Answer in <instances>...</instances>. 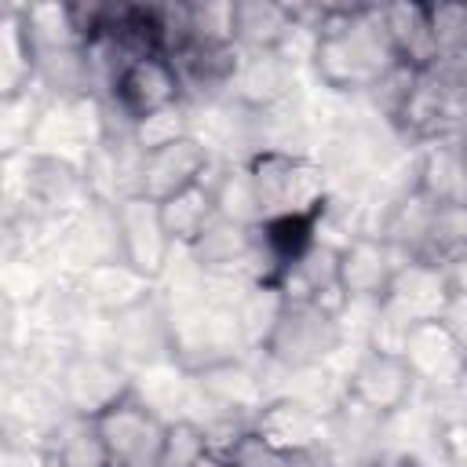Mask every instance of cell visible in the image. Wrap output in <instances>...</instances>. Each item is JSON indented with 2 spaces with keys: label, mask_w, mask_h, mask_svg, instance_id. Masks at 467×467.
Returning a JSON list of instances; mask_svg holds the SVG:
<instances>
[{
  "label": "cell",
  "mask_w": 467,
  "mask_h": 467,
  "mask_svg": "<svg viewBox=\"0 0 467 467\" xmlns=\"http://www.w3.org/2000/svg\"><path fill=\"white\" fill-rule=\"evenodd\" d=\"M306 58L332 95H368L398 66L376 4H325Z\"/></svg>",
  "instance_id": "1"
},
{
  "label": "cell",
  "mask_w": 467,
  "mask_h": 467,
  "mask_svg": "<svg viewBox=\"0 0 467 467\" xmlns=\"http://www.w3.org/2000/svg\"><path fill=\"white\" fill-rule=\"evenodd\" d=\"M343 339H347L343 314H336L314 299L285 296V303L255 354L277 372L303 376V372L325 368L336 358V350L343 347Z\"/></svg>",
  "instance_id": "2"
},
{
  "label": "cell",
  "mask_w": 467,
  "mask_h": 467,
  "mask_svg": "<svg viewBox=\"0 0 467 467\" xmlns=\"http://www.w3.org/2000/svg\"><path fill=\"white\" fill-rule=\"evenodd\" d=\"M244 175L255 197L259 223L288 215H317L328 201V179L314 153L255 150L244 157Z\"/></svg>",
  "instance_id": "3"
},
{
  "label": "cell",
  "mask_w": 467,
  "mask_h": 467,
  "mask_svg": "<svg viewBox=\"0 0 467 467\" xmlns=\"http://www.w3.org/2000/svg\"><path fill=\"white\" fill-rule=\"evenodd\" d=\"M51 394L66 416L95 420L99 412L131 394V372L106 347L73 343L58 354L51 368Z\"/></svg>",
  "instance_id": "4"
},
{
  "label": "cell",
  "mask_w": 467,
  "mask_h": 467,
  "mask_svg": "<svg viewBox=\"0 0 467 467\" xmlns=\"http://www.w3.org/2000/svg\"><path fill=\"white\" fill-rule=\"evenodd\" d=\"M88 423L102 467H157L168 420L157 409H150L135 390Z\"/></svg>",
  "instance_id": "5"
},
{
  "label": "cell",
  "mask_w": 467,
  "mask_h": 467,
  "mask_svg": "<svg viewBox=\"0 0 467 467\" xmlns=\"http://www.w3.org/2000/svg\"><path fill=\"white\" fill-rule=\"evenodd\" d=\"M102 106L128 128H135L139 120L168 109V106H179L182 102V88H179V77L171 69V62L161 55V51H150V55H135L128 58L109 88L99 95Z\"/></svg>",
  "instance_id": "6"
},
{
  "label": "cell",
  "mask_w": 467,
  "mask_h": 467,
  "mask_svg": "<svg viewBox=\"0 0 467 467\" xmlns=\"http://www.w3.org/2000/svg\"><path fill=\"white\" fill-rule=\"evenodd\" d=\"M106 135V109L95 95H77V99H40L29 150L33 153H51L80 164Z\"/></svg>",
  "instance_id": "7"
},
{
  "label": "cell",
  "mask_w": 467,
  "mask_h": 467,
  "mask_svg": "<svg viewBox=\"0 0 467 467\" xmlns=\"http://www.w3.org/2000/svg\"><path fill=\"white\" fill-rule=\"evenodd\" d=\"M420 394V383L401 354L365 347L350 372L343 376V398L358 409H365L376 420H394L412 409Z\"/></svg>",
  "instance_id": "8"
},
{
  "label": "cell",
  "mask_w": 467,
  "mask_h": 467,
  "mask_svg": "<svg viewBox=\"0 0 467 467\" xmlns=\"http://www.w3.org/2000/svg\"><path fill=\"white\" fill-rule=\"evenodd\" d=\"M113 223H117V259L128 263L146 281L161 285V277L168 274L179 248L168 241V234L161 226L157 201L120 197V201H113Z\"/></svg>",
  "instance_id": "9"
},
{
  "label": "cell",
  "mask_w": 467,
  "mask_h": 467,
  "mask_svg": "<svg viewBox=\"0 0 467 467\" xmlns=\"http://www.w3.org/2000/svg\"><path fill=\"white\" fill-rule=\"evenodd\" d=\"M398 266H401V255L383 237H376L372 230L350 234L336 248V285L343 303H354V306L383 303Z\"/></svg>",
  "instance_id": "10"
},
{
  "label": "cell",
  "mask_w": 467,
  "mask_h": 467,
  "mask_svg": "<svg viewBox=\"0 0 467 467\" xmlns=\"http://www.w3.org/2000/svg\"><path fill=\"white\" fill-rule=\"evenodd\" d=\"M106 325V350L135 376L157 361H168V310L161 292H150L135 306L113 314Z\"/></svg>",
  "instance_id": "11"
},
{
  "label": "cell",
  "mask_w": 467,
  "mask_h": 467,
  "mask_svg": "<svg viewBox=\"0 0 467 467\" xmlns=\"http://www.w3.org/2000/svg\"><path fill=\"white\" fill-rule=\"evenodd\" d=\"M456 270L460 266H441V263H427V259H401V266H398V274L383 296V306L409 325L434 321L449 310V303L456 296H463Z\"/></svg>",
  "instance_id": "12"
},
{
  "label": "cell",
  "mask_w": 467,
  "mask_h": 467,
  "mask_svg": "<svg viewBox=\"0 0 467 467\" xmlns=\"http://www.w3.org/2000/svg\"><path fill=\"white\" fill-rule=\"evenodd\" d=\"M223 99L248 113H266L296 99V58L285 51H237Z\"/></svg>",
  "instance_id": "13"
},
{
  "label": "cell",
  "mask_w": 467,
  "mask_h": 467,
  "mask_svg": "<svg viewBox=\"0 0 467 467\" xmlns=\"http://www.w3.org/2000/svg\"><path fill=\"white\" fill-rule=\"evenodd\" d=\"M212 150L193 135H179V139H168L161 146H150L139 153V197H150V201H164L193 182H201L212 168Z\"/></svg>",
  "instance_id": "14"
},
{
  "label": "cell",
  "mask_w": 467,
  "mask_h": 467,
  "mask_svg": "<svg viewBox=\"0 0 467 467\" xmlns=\"http://www.w3.org/2000/svg\"><path fill=\"white\" fill-rule=\"evenodd\" d=\"M398 354L412 368L420 390H441L463 383V336L441 317L409 325Z\"/></svg>",
  "instance_id": "15"
},
{
  "label": "cell",
  "mask_w": 467,
  "mask_h": 467,
  "mask_svg": "<svg viewBox=\"0 0 467 467\" xmlns=\"http://www.w3.org/2000/svg\"><path fill=\"white\" fill-rule=\"evenodd\" d=\"M252 431L285 452L321 449L328 438V412L303 394H274L252 412Z\"/></svg>",
  "instance_id": "16"
},
{
  "label": "cell",
  "mask_w": 467,
  "mask_h": 467,
  "mask_svg": "<svg viewBox=\"0 0 467 467\" xmlns=\"http://www.w3.org/2000/svg\"><path fill=\"white\" fill-rule=\"evenodd\" d=\"M296 36H310L296 15L292 4L274 0H234L230 4V44L234 51H292Z\"/></svg>",
  "instance_id": "17"
},
{
  "label": "cell",
  "mask_w": 467,
  "mask_h": 467,
  "mask_svg": "<svg viewBox=\"0 0 467 467\" xmlns=\"http://www.w3.org/2000/svg\"><path fill=\"white\" fill-rule=\"evenodd\" d=\"M80 303L88 306L91 317L106 321L128 306H135L139 299H146L150 292H157L153 281H146L142 274H135L128 263L120 259H106V263H95V266H84L77 274H69Z\"/></svg>",
  "instance_id": "18"
},
{
  "label": "cell",
  "mask_w": 467,
  "mask_h": 467,
  "mask_svg": "<svg viewBox=\"0 0 467 467\" xmlns=\"http://www.w3.org/2000/svg\"><path fill=\"white\" fill-rule=\"evenodd\" d=\"M190 266L204 277L219 281H248V255H252V226H237L223 215H212V223L182 248Z\"/></svg>",
  "instance_id": "19"
},
{
  "label": "cell",
  "mask_w": 467,
  "mask_h": 467,
  "mask_svg": "<svg viewBox=\"0 0 467 467\" xmlns=\"http://www.w3.org/2000/svg\"><path fill=\"white\" fill-rule=\"evenodd\" d=\"M409 186L431 204H463V146L460 139H434L416 146Z\"/></svg>",
  "instance_id": "20"
},
{
  "label": "cell",
  "mask_w": 467,
  "mask_h": 467,
  "mask_svg": "<svg viewBox=\"0 0 467 467\" xmlns=\"http://www.w3.org/2000/svg\"><path fill=\"white\" fill-rule=\"evenodd\" d=\"M387 40L398 55V66L427 69L434 66V44L427 29V4H383L379 7Z\"/></svg>",
  "instance_id": "21"
},
{
  "label": "cell",
  "mask_w": 467,
  "mask_h": 467,
  "mask_svg": "<svg viewBox=\"0 0 467 467\" xmlns=\"http://www.w3.org/2000/svg\"><path fill=\"white\" fill-rule=\"evenodd\" d=\"M157 215H161V226L168 234V241L182 252L212 223V215H215V197H212L208 175L201 182H193V186H186V190L157 201Z\"/></svg>",
  "instance_id": "22"
},
{
  "label": "cell",
  "mask_w": 467,
  "mask_h": 467,
  "mask_svg": "<svg viewBox=\"0 0 467 467\" xmlns=\"http://www.w3.org/2000/svg\"><path fill=\"white\" fill-rule=\"evenodd\" d=\"M29 88V47L22 36L18 7H0V102L26 95Z\"/></svg>",
  "instance_id": "23"
},
{
  "label": "cell",
  "mask_w": 467,
  "mask_h": 467,
  "mask_svg": "<svg viewBox=\"0 0 467 467\" xmlns=\"http://www.w3.org/2000/svg\"><path fill=\"white\" fill-rule=\"evenodd\" d=\"M427 29L434 44V62L467 58V7L463 4H427Z\"/></svg>",
  "instance_id": "24"
},
{
  "label": "cell",
  "mask_w": 467,
  "mask_h": 467,
  "mask_svg": "<svg viewBox=\"0 0 467 467\" xmlns=\"http://www.w3.org/2000/svg\"><path fill=\"white\" fill-rule=\"evenodd\" d=\"M36 109H40V95L36 91H26V95H15V99L0 102V157L29 150Z\"/></svg>",
  "instance_id": "25"
},
{
  "label": "cell",
  "mask_w": 467,
  "mask_h": 467,
  "mask_svg": "<svg viewBox=\"0 0 467 467\" xmlns=\"http://www.w3.org/2000/svg\"><path fill=\"white\" fill-rule=\"evenodd\" d=\"M208 431L193 416H175L164 427V445L157 467H193V460L208 449Z\"/></svg>",
  "instance_id": "26"
},
{
  "label": "cell",
  "mask_w": 467,
  "mask_h": 467,
  "mask_svg": "<svg viewBox=\"0 0 467 467\" xmlns=\"http://www.w3.org/2000/svg\"><path fill=\"white\" fill-rule=\"evenodd\" d=\"M226 456H230V463H234V467H296L292 452L274 449V445H270V441H263L252 427H248V431H241V434L226 445Z\"/></svg>",
  "instance_id": "27"
},
{
  "label": "cell",
  "mask_w": 467,
  "mask_h": 467,
  "mask_svg": "<svg viewBox=\"0 0 467 467\" xmlns=\"http://www.w3.org/2000/svg\"><path fill=\"white\" fill-rule=\"evenodd\" d=\"M376 467H434V463H427V460L416 456V452H383Z\"/></svg>",
  "instance_id": "28"
},
{
  "label": "cell",
  "mask_w": 467,
  "mask_h": 467,
  "mask_svg": "<svg viewBox=\"0 0 467 467\" xmlns=\"http://www.w3.org/2000/svg\"><path fill=\"white\" fill-rule=\"evenodd\" d=\"M193 467H234L230 463V456H226V449H215V445H208L197 460H193Z\"/></svg>",
  "instance_id": "29"
},
{
  "label": "cell",
  "mask_w": 467,
  "mask_h": 467,
  "mask_svg": "<svg viewBox=\"0 0 467 467\" xmlns=\"http://www.w3.org/2000/svg\"><path fill=\"white\" fill-rule=\"evenodd\" d=\"M0 204H4V175H0Z\"/></svg>",
  "instance_id": "30"
}]
</instances>
